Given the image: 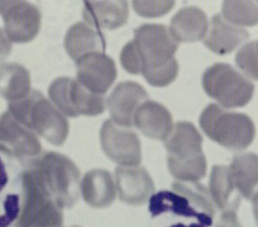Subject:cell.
<instances>
[{
    "mask_svg": "<svg viewBox=\"0 0 258 227\" xmlns=\"http://www.w3.org/2000/svg\"><path fill=\"white\" fill-rule=\"evenodd\" d=\"M172 189L154 193L149 198L153 226L214 227L215 204L204 185L175 181Z\"/></svg>",
    "mask_w": 258,
    "mask_h": 227,
    "instance_id": "cell-1",
    "label": "cell"
},
{
    "mask_svg": "<svg viewBox=\"0 0 258 227\" xmlns=\"http://www.w3.org/2000/svg\"><path fill=\"white\" fill-rule=\"evenodd\" d=\"M143 62L142 75L149 84L166 87L177 77L179 65L174 54L178 43L169 30L158 24H143L135 30L133 39Z\"/></svg>",
    "mask_w": 258,
    "mask_h": 227,
    "instance_id": "cell-2",
    "label": "cell"
},
{
    "mask_svg": "<svg viewBox=\"0 0 258 227\" xmlns=\"http://www.w3.org/2000/svg\"><path fill=\"white\" fill-rule=\"evenodd\" d=\"M203 137L193 124L178 122L165 142L168 169L175 179L197 182L206 176L207 161L202 149Z\"/></svg>",
    "mask_w": 258,
    "mask_h": 227,
    "instance_id": "cell-3",
    "label": "cell"
},
{
    "mask_svg": "<svg viewBox=\"0 0 258 227\" xmlns=\"http://www.w3.org/2000/svg\"><path fill=\"white\" fill-rule=\"evenodd\" d=\"M8 108L17 122L33 128L53 143H63L68 136L67 118L39 90L32 89L26 97L9 102Z\"/></svg>",
    "mask_w": 258,
    "mask_h": 227,
    "instance_id": "cell-4",
    "label": "cell"
},
{
    "mask_svg": "<svg viewBox=\"0 0 258 227\" xmlns=\"http://www.w3.org/2000/svg\"><path fill=\"white\" fill-rule=\"evenodd\" d=\"M199 124L210 139L231 150L247 149L255 138V124L247 115L226 110L216 103L207 106Z\"/></svg>",
    "mask_w": 258,
    "mask_h": 227,
    "instance_id": "cell-5",
    "label": "cell"
},
{
    "mask_svg": "<svg viewBox=\"0 0 258 227\" xmlns=\"http://www.w3.org/2000/svg\"><path fill=\"white\" fill-rule=\"evenodd\" d=\"M207 94L226 108L244 107L251 100L255 85L227 63H216L203 76Z\"/></svg>",
    "mask_w": 258,
    "mask_h": 227,
    "instance_id": "cell-6",
    "label": "cell"
},
{
    "mask_svg": "<svg viewBox=\"0 0 258 227\" xmlns=\"http://www.w3.org/2000/svg\"><path fill=\"white\" fill-rule=\"evenodd\" d=\"M50 101L68 117H96L105 111V99L94 94L74 78L59 77L48 88Z\"/></svg>",
    "mask_w": 258,
    "mask_h": 227,
    "instance_id": "cell-7",
    "label": "cell"
},
{
    "mask_svg": "<svg viewBox=\"0 0 258 227\" xmlns=\"http://www.w3.org/2000/svg\"><path fill=\"white\" fill-rule=\"evenodd\" d=\"M0 15L5 25L4 31L11 42H30L41 27L42 16L39 7L27 1L1 0Z\"/></svg>",
    "mask_w": 258,
    "mask_h": 227,
    "instance_id": "cell-8",
    "label": "cell"
},
{
    "mask_svg": "<svg viewBox=\"0 0 258 227\" xmlns=\"http://www.w3.org/2000/svg\"><path fill=\"white\" fill-rule=\"evenodd\" d=\"M25 172L0 156V227L18 220L26 201Z\"/></svg>",
    "mask_w": 258,
    "mask_h": 227,
    "instance_id": "cell-9",
    "label": "cell"
},
{
    "mask_svg": "<svg viewBox=\"0 0 258 227\" xmlns=\"http://www.w3.org/2000/svg\"><path fill=\"white\" fill-rule=\"evenodd\" d=\"M100 142L104 152L112 161L124 167L139 166L142 147L139 137L128 128L105 121L100 129Z\"/></svg>",
    "mask_w": 258,
    "mask_h": 227,
    "instance_id": "cell-10",
    "label": "cell"
},
{
    "mask_svg": "<svg viewBox=\"0 0 258 227\" xmlns=\"http://www.w3.org/2000/svg\"><path fill=\"white\" fill-rule=\"evenodd\" d=\"M76 64L78 81L94 94H106L116 79V64L105 52L87 54Z\"/></svg>",
    "mask_w": 258,
    "mask_h": 227,
    "instance_id": "cell-11",
    "label": "cell"
},
{
    "mask_svg": "<svg viewBox=\"0 0 258 227\" xmlns=\"http://www.w3.org/2000/svg\"><path fill=\"white\" fill-rule=\"evenodd\" d=\"M147 99L148 93L142 85L130 81L119 82L107 99L111 120L123 128L132 127L136 111Z\"/></svg>",
    "mask_w": 258,
    "mask_h": 227,
    "instance_id": "cell-12",
    "label": "cell"
},
{
    "mask_svg": "<svg viewBox=\"0 0 258 227\" xmlns=\"http://www.w3.org/2000/svg\"><path fill=\"white\" fill-rule=\"evenodd\" d=\"M114 174L119 199L129 205L145 204L155 192L154 181L144 167L118 166Z\"/></svg>",
    "mask_w": 258,
    "mask_h": 227,
    "instance_id": "cell-13",
    "label": "cell"
},
{
    "mask_svg": "<svg viewBox=\"0 0 258 227\" xmlns=\"http://www.w3.org/2000/svg\"><path fill=\"white\" fill-rule=\"evenodd\" d=\"M134 124L147 137L167 141L173 130V118L167 107L154 101H146L136 111Z\"/></svg>",
    "mask_w": 258,
    "mask_h": 227,
    "instance_id": "cell-14",
    "label": "cell"
},
{
    "mask_svg": "<svg viewBox=\"0 0 258 227\" xmlns=\"http://www.w3.org/2000/svg\"><path fill=\"white\" fill-rule=\"evenodd\" d=\"M82 16L94 29H117L127 22L128 5L126 1H85Z\"/></svg>",
    "mask_w": 258,
    "mask_h": 227,
    "instance_id": "cell-15",
    "label": "cell"
},
{
    "mask_svg": "<svg viewBox=\"0 0 258 227\" xmlns=\"http://www.w3.org/2000/svg\"><path fill=\"white\" fill-rule=\"evenodd\" d=\"M248 37L247 30L228 22L222 15L216 14L208 23L204 44L210 51L223 55L233 52Z\"/></svg>",
    "mask_w": 258,
    "mask_h": 227,
    "instance_id": "cell-16",
    "label": "cell"
},
{
    "mask_svg": "<svg viewBox=\"0 0 258 227\" xmlns=\"http://www.w3.org/2000/svg\"><path fill=\"white\" fill-rule=\"evenodd\" d=\"M106 45V39L102 32L85 22L73 25L64 36V49L75 62L92 52H105Z\"/></svg>",
    "mask_w": 258,
    "mask_h": 227,
    "instance_id": "cell-17",
    "label": "cell"
},
{
    "mask_svg": "<svg viewBox=\"0 0 258 227\" xmlns=\"http://www.w3.org/2000/svg\"><path fill=\"white\" fill-rule=\"evenodd\" d=\"M207 29L206 13L199 7H187L173 16L169 33L176 42H197L204 39Z\"/></svg>",
    "mask_w": 258,
    "mask_h": 227,
    "instance_id": "cell-18",
    "label": "cell"
},
{
    "mask_svg": "<svg viewBox=\"0 0 258 227\" xmlns=\"http://www.w3.org/2000/svg\"><path fill=\"white\" fill-rule=\"evenodd\" d=\"M83 197L95 207H108L116 198L113 177L105 169H94L82 182Z\"/></svg>",
    "mask_w": 258,
    "mask_h": 227,
    "instance_id": "cell-19",
    "label": "cell"
},
{
    "mask_svg": "<svg viewBox=\"0 0 258 227\" xmlns=\"http://www.w3.org/2000/svg\"><path fill=\"white\" fill-rule=\"evenodd\" d=\"M30 72L14 62L0 65V95L8 101L26 97L32 91Z\"/></svg>",
    "mask_w": 258,
    "mask_h": 227,
    "instance_id": "cell-20",
    "label": "cell"
},
{
    "mask_svg": "<svg viewBox=\"0 0 258 227\" xmlns=\"http://www.w3.org/2000/svg\"><path fill=\"white\" fill-rule=\"evenodd\" d=\"M210 190L212 200L223 212L236 211L241 203V194L233 184L228 166H214L210 175Z\"/></svg>",
    "mask_w": 258,
    "mask_h": 227,
    "instance_id": "cell-21",
    "label": "cell"
},
{
    "mask_svg": "<svg viewBox=\"0 0 258 227\" xmlns=\"http://www.w3.org/2000/svg\"><path fill=\"white\" fill-rule=\"evenodd\" d=\"M229 169L233 184L240 194L247 199L255 196L257 185V156L253 153L234 156Z\"/></svg>",
    "mask_w": 258,
    "mask_h": 227,
    "instance_id": "cell-22",
    "label": "cell"
},
{
    "mask_svg": "<svg viewBox=\"0 0 258 227\" xmlns=\"http://www.w3.org/2000/svg\"><path fill=\"white\" fill-rule=\"evenodd\" d=\"M49 178L51 185L59 194L66 198H72L77 192L78 181L80 172L75 164L66 156L52 154L49 161Z\"/></svg>",
    "mask_w": 258,
    "mask_h": 227,
    "instance_id": "cell-23",
    "label": "cell"
},
{
    "mask_svg": "<svg viewBox=\"0 0 258 227\" xmlns=\"http://www.w3.org/2000/svg\"><path fill=\"white\" fill-rule=\"evenodd\" d=\"M222 13L224 20L235 26H255L258 21L257 2L224 1Z\"/></svg>",
    "mask_w": 258,
    "mask_h": 227,
    "instance_id": "cell-24",
    "label": "cell"
},
{
    "mask_svg": "<svg viewBox=\"0 0 258 227\" xmlns=\"http://www.w3.org/2000/svg\"><path fill=\"white\" fill-rule=\"evenodd\" d=\"M236 64L249 78L257 80V41L254 40L242 45L236 52Z\"/></svg>",
    "mask_w": 258,
    "mask_h": 227,
    "instance_id": "cell-25",
    "label": "cell"
},
{
    "mask_svg": "<svg viewBox=\"0 0 258 227\" xmlns=\"http://www.w3.org/2000/svg\"><path fill=\"white\" fill-rule=\"evenodd\" d=\"M174 6V1H133L136 13L145 18L163 16L169 13Z\"/></svg>",
    "mask_w": 258,
    "mask_h": 227,
    "instance_id": "cell-26",
    "label": "cell"
},
{
    "mask_svg": "<svg viewBox=\"0 0 258 227\" xmlns=\"http://www.w3.org/2000/svg\"><path fill=\"white\" fill-rule=\"evenodd\" d=\"M120 64L123 68L132 75L142 74L143 69V62L138 49L136 47L134 40L129 41L124 45L120 56Z\"/></svg>",
    "mask_w": 258,
    "mask_h": 227,
    "instance_id": "cell-27",
    "label": "cell"
},
{
    "mask_svg": "<svg viewBox=\"0 0 258 227\" xmlns=\"http://www.w3.org/2000/svg\"><path fill=\"white\" fill-rule=\"evenodd\" d=\"M216 227H242L236 218V211H229L222 212V217Z\"/></svg>",
    "mask_w": 258,
    "mask_h": 227,
    "instance_id": "cell-28",
    "label": "cell"
},
{
    "mask_svg": "<svg viewBox=\"0 0 258 227\" xmlns=\"http://www.w3.org/2000/svg\"><path fill=\"white\" fill-rule=\"evenodd\" d=\"M12 48L13 45L10 39L7 38L4 29L0 28V62H4L9 56Z\"/></svg>",
    "mask_w": 258,
    "mask_h": 227,
    "instance_id": "cell-29",
    "label": "cell"
}]
</instances>
